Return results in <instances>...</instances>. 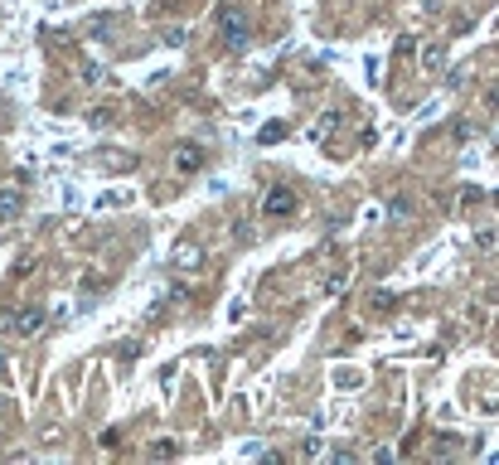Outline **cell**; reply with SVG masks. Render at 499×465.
Masks as SVG:
<instances>
[{
	"label": "cell",
	"instance_id": "cell-11",
	"mask_svg": "<svg viewBox=\"0 0 499 465\" xmlns=\"http://www.w3.org/2000/svg\"><path fill=\"white\" fill-rule=\"evenodd\" d=\"M368 305H373V310H388V305H397V296H393V291H373Z\"/></svg>",
	"mask_w": 499,
	"mask_h": 465
},
{
	"label": "cell",
	"instance_id": "cell-8",
	"mask_svg": "<svg viewBox=\"0 0 499 465\" xmlns=\"http://www.w3.org/2000/svg\"><path fill=\"white\" fill-rule=\"evenodd\" d=\"M175 267H199V247H175Z\"/></svg>",
	"mask_w": 499,
	"mask_h": 465
},
{
	"label": "cell",
	"instance_id": "cell-1",
	"mask_svg": "<svg viewBox=\"0 0 499 465\" xmlns=\"http://www.w3.org/2000/svg\"><path fill=\"white\" fill-rule=\"evenodd\" d=\"M214 29H219V39H223V49H228V54H243V49L252 44V25H248V15H243L238 5H219Z\"/></svg>",
	"mask_w": 499,
	"mask_h": 465
},
{
	"label": "cell",
	"instance_id": "cell-13",
	"mask_svg": "<svg viewBox=\"0 0 499 465\" xmlns=\"http://www.w3.org/2000/svg\"><path fill=\"white\" fill-rule=\"evenodd\" d=\"M281 136H286V126H277V121H272V126H262V136H257V141H262V146H272V141H281Z\"/></svg>",
	"mask_w": 499,
	"mask_h": 465
},
{
	"label": "cell",
	"instance_id": "cell-4",
	"mask_svg": "<svg viewBox=\"0 0 499 465\" xmlns=\"http://www.w3.org/2000/svg\"><path fill=\"white\" fill-rule=\"evenodd\" d=\"M5 329L20 334V339H29V334L44 329V310H39V305H25V310H15V315H5Z\"/></svg>",
	"mask_w": 499,
	"mask_h": 465
},
{
	"label": "cell",
	"instance_id": "cell-3",
	"mask_svg": "<svg viewBox=\"0 0 499 465\" xmlns=\"http://www.w3.org/2000/svg\"><path fill=\"white\" fill-rule=\"evenodd\" d=\"M204 165H209V151H204L199 141H180V146H175V170H180V175H199Z\"/></svg>",
	"mask_w": 499,
	"mask_h": 465
},
{
	"label": "cell",
	"instance_id": "cell-16",
	"mask_svg": "<svg viewBox=\"0 0 499 465\" xmlns=\"http://www.w3.org/2000/svg\"><path fill=\"white\" fill-rule=\"evenodd\" d=\"M185 39H190V34H185V25H180V29H165V44H175V49H180Z\"/></svg>",
	"mask_w": 499,
	"mask_h": 465
},
{
	"label": "cell",
	"instance_id": "cell-7",
	"mask_svg": "<svg viewBox=\"0 0 499 465\" xmlns=\"http://www.w3.org/2000/svg\"><path fill=\"white\" fill-rule=\"evenodd\" d=\"M83 82H87V87H107L111 73H107V68H97V63H87V68H83Z\"/></svg>",
	"mask_w": 499,
	"mask_h": 465
},
{
	"label": "cell",
	"instance_id": "cell-5",
	"mask_svg": "<svg viewBox=\"0 0 499 465\" xmlns=\"http://www.w3.org/2000/svg\"><path fill=\"white\" fill-rule=\"evenodd\" d=\"M20 209H25V194L20 190H0V223L20 219Z\"/></svg>",
	"mask_w": 499,
	"mask_h": 465
},
{
	"label": "cell",
	"instance_id": "cell-12",
	"mask_svg": "<svg viewBox=\"0 0 499 465\" xmlns=\"http://www.w3.org/2000/svg\"><path fill=\"white\" fill-rule=\"evenodd\" d=\"M354 456H359L354 446H330V461H339V465H349V461H354Z\"/></svg>",
	"mask_w": 499,
	"mask_h": 465
},
{
	"label": "cell",
	"instance_id": "cell-14",
	"mask_svg": "<svg viewBox=\"0 0 499 465\" xmlns=\"http://www.w3.org/2000/svg\"><path fill=\"white\" fill-rule=\"evenodd\" d=\"M349 286V272H330L325 276V291H344Z\"/></svg>",
	"mask_w": 499,
	"mask_h": 465
},
{
	"label": "cell",
	"instance_id": "cell-17",
	"mask_svg": "<svg viewBox=\"0 0 499 465\" xmlns=\"http://www.w3.org/2000/svg\"><path fill=\"white\" fill-rule=\"evenodd\" d=\"M301 456H325V446H320V441L310 437V441H301Z\"/></svg>",
	"mask_w": 499,
	"mask_h": 465
},
{
	"label": "cell",
	"instance_id": "cell-10",
	"mask_svg": "<svg viewBox=\"0 0 499 465\" xmlns=\"http://www.w3.org/2000/svg\"><path fill=\"white\" fill-rule=\"evenodd\" d=\"M388 214H393V219H407V214H412V199H407V194H393Z\"/></svg>",
	"mask_w": 499,
	"mask_h": 465
},
{
	"label": "cell",
	"instance_id": "cell-9",
	"mask_svg": "<svg viewBox=\"0 0 499 465\" xmlns=\"http://www.w3.org/2000/svg\"><path fill=\"white\" fill-rule=\"evenodd\" d=\"M87 121H92V126H111V121H116V107H92Z\"/></svg>",
	"mask_w": 499,
	"mask_h": 465
},
{
	"label": "cell",
	"instance_id": "cell-2",
	"mask_svg": "<svg viewBox=\"0 0 499 465\" xmlns=\"http://www.w3.org/2000/svg\"><path fill=\"white\" fill-rule=\"evenodd\" d=\"M291 214H296V190L277 185V190L262 199V219H267V223H281V219H291Z\"/></svg>",
	"mask_w": 499,
	"mask_h": 465
},
{
	"label": "cell",
	"instance_id": "cell-15",
	"mask_svg": "<svg viewBox=\"0 0 499 465\" xmlns=\"http://www.w3.org/2000/svg\"><path fill=\"white\" fill-rule=\"evenodd\" d=\"M175 451H180L175 441H155V446H150V456H175Z\"/></svg>",
	"mask_w": 499,
	"mask_h": 465
},
{
	"label": "cell",
	"instance_id": "cell-18",
	"mask_svg": "<svg viewBox=\"0 0 499 465\" xmlns=\"http://www.w3.org/2000/svg\"><path fill=\"white\" fill-rule=\"evenodd\" d=\"M485 107H490V111H499V82L490 87V92H485Z\"/></svg>",
	"mask_w": 499,
	"mask_h": 465
},
{
	"label": "cell",
	"instance_id": "cell-6",
	"mask_svg": "<svg viewBox=\"0 0 499 465\" xmlns=\"http://www.w3.org/2000/svg\"><path fill=\"white\" fill-rule=\"evenodd\" d=\"M422 68H427V73H442L446 68V44H427V49H422Z\"/></svg>",
	"mask_w": 499,
	"mask_h": 465
}]
</instances>
